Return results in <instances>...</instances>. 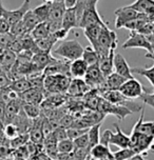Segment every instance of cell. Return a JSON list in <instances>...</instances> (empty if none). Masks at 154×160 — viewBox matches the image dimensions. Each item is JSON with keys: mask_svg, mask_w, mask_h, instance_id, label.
<instances>
[{"mask_svg": "<svg viewBox=\"0 0 154 160\" xmlns=\"http://www.w3.org/2000/svg\"><path fill=\"white\" fill-rule=\"evenodd\" d=\"M82 45L75 39H68L61 41L59 45L53 51V55L59 57L67 61H74L76 59L81 58L84 53Z\"/></svg>", "mask_w": 154, "mask_h": 160, "instance_id": "cell-1", "label": "cell"}, {"mask_svg": "<svg viewBox=\"0 0 154 160\" xmlns=\"http://www.w3.org/2000/svg\"><path fill=\"white\" fill-rule=\"evenodd\" d=\"M72 79L68 75L57 74V75L44 76V88L47 92L52 94H60L67 92Z\"/></svg>", "mask_w": 154, "mask_h": 160, "instance_id": "cell-2", "label": "cell"}, {"mask_svg": "<svg viewBox=\"0 0 154 160\" xmlns=\"http://www.w3.org/2000/svg\"><path fill=\"white\" fill-rule=\"evenodd\" d=\"M130 148H132L137 154H147L149 150L153 151L154 138L141 133L132 132L130 135Z\"/></svg>", "mask_w": 154, "mask_h": 160, "instance_id": "cell-3", "label": "cell"}, {"mask_svg": "<svg viewBox=\"0 0 154 160\" xmlns=\"http://www.w3.org/2000/svg\"><path fill=\"white\" fill-rule=\"evenodd\" d=\"M97 111L102 115H111L115 116L116 118H118L119 120H122L125 119L127 116L131 115L133 114L129 108L122 107V105H117V104H112L110 102L105 101V100L102 98H100L99 100V103H98V108H97Z\"/></svg>", "mask_w": 154, "mask_h": 160, "instance_id": "cell-4", "label": "cell"}, {"mask_svg": "<svg viewBox=\"0 0 154 160\" xmlns=\"http://www.w3.org/2000/svg\"><path fill=\"white\" fill-rule=\"evenodd\" d=\"M118 91L126 98L130 100H134V99L141 98L142 94L146 92V88L142 87V84L137 79H135L133 77L131 79H127Z\"/></svg>", "mask_w": 154, "mask_h": 160, "instance_id": "cell-5", "label": "cell"}, {"mask_svg": "<svg viewBox=\"0 0 154 160\" xmlns=\"http://www.w3.org/2000/svg\"><path fill=\"white\" fill-rule=\"evenodd\" d=\"M122 48H125V50H127V48H145V50H147V53L152 52L151 43L148 37L137 32H134V31L130 32L129 38L124 42Z\"/></svg>", "mask_w": 154, "mask_h": 160, "instance_id": "cell-6", "label": "cell"}, {"mask_svg": "<svg viewBox=\"0 0 154 160\" xmlns=\"http://www.w3.org/2000/svg\"><path fill=\"white\" fill-rule=\"evenodd\" d=\"M98 24H105L101 17L99 16L97 12L96 5H87L84 14H82L80 23H79V28H88L94 25Z\"/></svg>", "mask_w": 154, "mask_h": 160, "instance_id": "cell-7", "label": "cell"}, {"mask_svg": "<svg viewBox=\"0 0 154 160\" xmlns=\"http://www.w3.org/2000/svg\"><path fill=\"white\" fill-rule=\"evenodd\" d=\"M139 16V13L130 8L129 5L127 7L119 8L115 11V28H125L128 22L132 21L136 19Z\"/></svg>", "mask_w": 154, "mask_h": 160, "instance_id": "cell-8", "label": "cell"}, {"mask_svg": "<svg viewBox=\"0 0 154 160\" xmlns=\"http://www.w3.org/2000/svg\"><path fill=\"white\" fill-rule=\"evenodd\" d=\"M105 76L102 75L98 64L89 67L87 73H85V82L89 85L91 88H98L105 82Z\"/></svg>", "mask_w": 154, "mask_h": 160, "instance_id": "cell-9", "label": "cell"}, {"mask_svg": "<svg viewBox=\"0 0 154 160\" xmlns=\"http://www.w3.org/2000/svg\"><path fill=\"white\" fill-rule=\"evenodd\" d=\"M30 5H31V0H23L22 4L18 8L13 10V11L5 10L2 16H4L5 18L8 19V21L10 22L11 27H12L13 24H15V23H17V22H19V21H21L25 14L30 11Z\"/></svg>", "mask_w": 154, "mask_h": 160, "instance_id": "cell-10", "label": "cell"}, {"mask_svg": "<svg viewBox=\"0 0 154 160\" xmlns=\"http://www.w3.org/2000/svg\"><path fill=\"white\" fill-rule=\"evenodd\" d=\"M115 128V132H111L110 134V145H115L119 148H130V136L126 135L118 124L114 125Z\"/></svg>", "mask_w": 154, "mask_h": 160, "instance_id": "cell-11", "label": "cell"}, {"mask_svg": "<svg viewBox=\"0 0 154 160\" xmlns=\"http://www.w3.org/2000/svg\"><path fill=\"white\" fill-rule=\"evenodd\" d=\"M113 68H114V72L117 73L118 75L125 77L126 79L133 78V74L131 72L130 65L121 54H115V56H114Z\"/></svg>", "mask_w": 154, "mask_h": 160, "instance_id": "cell-12", "label": "cell"}, {"mask_svg": "<svg viewBox=\"0 0 154 160\" xmlns=\"http://www.w3.org/2000/svg\"><path fill=\"white\" fill-rule=\"evenodd\" d=\"M17 55L8 48L0 51V70L4 73H11L13 67L16 63Z\"/></svg>", "mask_w": 154, "mask_h": 160, "instance_id": "cell-13", "label": "cell"}, {"mask_svg": "<svg viewBox=\"0 0 154 160\" xmlns=\"http://www.w3.org/2000/svg\"><path fill=\"white\" fill-rule=\"evenodd\" d=\"M145 108L141 111V116L133 127L132 132L141 133L142 135L150 136L154 138V121H144Z\"/></svg>", "mask_w": 154, "mask_h": 160, "instance_id": "cell-14", "label": "cell"}, {"mask_svg": "<svg viewBox=\"0 0 154 160\" xmlns=\"http://www.w3.org/2000/svg\"><path fill=\"white\" fill-rule=\"evenodd\" d=\"M22 103H23V102L21 101L20 97H19L18 99L12 100V101H10L8 104H5V115H4L5 124L12 123L14 118H15V117L18 115V113L21 111Z\"/></svg>", "mask_w": 154, "mask_h": 160, "instance_id": "cell-15", "label": "cell"}, {"mask_svg": "<svg viewBox=\"0 0 154 160\" xmlns=\"http://www.w3.org/2000/svg\"><path fill=\"white\" fill-rule=\"evenodd\" d=\"M56 60V58L51 56L50 53H45L39 51L38 53L34 54L32 58V63L35 65V68L39 72H44V68L48 67L49 64L53 63Z\"/></svg>", "mask_w": 154, "mask_h": 160, "instance_id": "cell-16", "label": "cell"}, {"mask_svg": "<svg viewBox=\"0 0 154 160\" xmlns=\"http://www.w3.org/2000/svg\"><path fill=\"white\" fill-rule=\"evenodd\" d=\"M44 90H38V88H30L27 92L19 95L21 101L24 103H32L39 105L42 102V100L44 99Z\"/></svg>", "mask_w": 154, "mask_h": 160, "instance_id": "cell-17", "label": "cell"}, {"mask_svg": "<svg viewBox=\"0 0 154 160\" xmlns=\"http://www.w3.org/2000/svg\"><path fill=\"white\" fill-rule=\"evenodd\" d=\"M65 10L67 8L64 5V0H54L51 2L50 17L48 22H61Z\"/></svg>", "mask_w": 154, "mask_h": 160, "instance_id": "cell-18", "label": "cell"}, {"mask_svg": "<svg viewBox=\"0 0 154 160\" xmlns=\"http://www.w3.org/2000/svg\"><path fill=\"white\" fill-rule=\"evenodd\" d=\"M61 25H62V28H64V31H67L68 33H69L72 28H79V23H78V20H77L74 8H67V10H65L64 17H62V20H61Z\"/></svg>", "mask_w": 154, "mask_h": 160, "instance_id": "cell-19", "label": "cell"}, {"mask_svg": "<svg viewBox=\"0 0 154 160\" xmlns=\"http://www.w3.org/2000/svg\"><path fill=\"white\" fill-rule=\"evenodd\" d=\"M89 65L82 58L76 59L70 62V75L77 79H81L85 77Z\"/></svg>", "mask_w": 154, "mask_h": 160, "instance_id": "cell-20", "label": "cell"}, {"mask_svg": "<svg viewBox=\"0 0 154 160\" xmlns=\"http://www.w3.org/2000/svg\"><path fill=\"white\" fill-rule=\"evenodd\" d=\"M129 7L139 14H146L149 18L154 15V0H136Z\"/></svg>", "mask_w": 154, "mask_h": 160, "instance_id": "cell-21", "label": "cell"}, {"mask_svg": "<svg viewBox=\"0 0 154 160\" xmlns=\"http://www.w3.org/2000/svg\"><path fill=\"white\" fill-rule=\"evenodd\" d=\"M90 87L85 82V80L74 78L72 79L70 83V87L68 88L67 92L70 94L71 96H80L85 95L90 90Z\"/></svg>", "mask_w": 154, "mask_h": 160, "instance_id": "cell-22", "label": "cell"}, {"mask_svg": "<svg viewBox=\"0 0 154 160\" xmlns=\"http://www.w3.org/2000/svg\"><path fill=\"white\" fill-rule=\"evenodd\" d=\"M146 58L152 59L153 60V65L151 68H131V72L132 74H137V75H141L145 78L148 79V81L150 82L152 88H154V54L153 53H147L145 55Z\"/></svg>", "mask_w": 154, "mask_h": 160, "instance_id": "cell-23", "label": "cell"}, {"mask_svg": "<svg viewBox=\"0 0 154 160\" xmlns=\"http://www.w3.org/2000/svg\"><path fill=\"white\" fill-rule=\"evenodd\" d=\"M114 56H115V50H111L110 54L107 57L99 59L98 62V67L100 68L102 75L105 77H108L110 74L113 73V63H114Z\"/></svg>", "mask_w": 154, "mask_h": 160, "instance_id": "cell-24", "label": "cell"}, {"mask_svg": "<svg viewBox=\"0 0 154 160\" xmlns=\"http://www.w3.org/2000/svg\"><path fill=\"white\" fill-rule=\"evenodd\" d=\"M8 87L18 95H21L24 92H27L28 90L32 88V84H31L30 79L27 78V77H19V78L12 80Z\"/></svg>", "mask_w": 154, "mask_h": 160, "instance_id": "cell-25", "label": "cell"}, {"mask_svg": "<svg viewBox=\"0 0 154 160\" xmlns=\"http://www.w3.org/2000/svg\"><path fill=\"white\" fill-rule=\"evenodd\" d=\"M111 155L112 152L110 151L109 147H105L101 143H98L90 150V157L94 160H104Z\"/></svg>", "mask_w": 154, "mask_h": 160, "instance_id": "cell-26", "label": "cell"}, {"mask_svg": "<svg viewBox=\"0 0 154 160\" xmlns=\"http://www.w3.org/2000/svg\"><path fill=\"white\" fill-rule=\"evenodd\" d=\"M50 35H51V32H50L49 23H48V22H40V23L37 25L32 32L30 33V36L32 37L35 41L44 39V38H47V37H49Z\"/></svg>", "mask_w": 154, "mask_h": 160, "instance_id": "cell-27", "label": "cell"}, {"mask_svg": "<svg viewBox=\"0 0 154 160\" xmlns=\"http://www.w3.org/2000/svg\"><path fill=\"white\" fill-rule=\"evenodd\" d=\"M50 10H51V2H45V3L40 4L37 8H33V12L40 22H48L50 17Z\"/></svg>", "mask_w": 154, "mask_h": 160, "instance_id": "cell-28", "label": "cell"}, {"mask_svg": "<svg viewBox=\"0 0 154 160\" xmlns=\"http://www.w3.org/2000/svg\"><path fill=\"white\" fill-rule=\"evenodd\" d=\"M21 21L23 22L24 27H25V28H27V31L28 32V34L32 32L34 28H35L37 25L40 23L39 19L37 18V16L35 15V14H34L33 10L28 11V12L24 15L23 18H22Z\"/></svg>", "mask_w": 154, "mask_h": 160, "instance_id": "cell-29", "label": "cell"}, {"mask_svg": "<svg viewBox=\"0 0 154 160\" xmlns=\"http://www.w3.org/2000/svg\"><path fill=\"white\" fill-rule=\"evenodd\" d=\"M100 127H101V123L94 124L92 127H90L89 131H88L90 150L99 143V140H100Z\"/></svg>", "mask_w": 154, "mask_h": 160, "instance_id": "cell-30", "label": "cell"}, {"mask_svg": "<svg viewBox=\"0 0 154 160\" xmlns=\"http://www.w3.org/2000/svg\"><path fill=\"white\" fill-rule=\"evenodd\" d=\"M81 58L87 62L89 67L98 64V62H99L98 54L96 53V51L94 50L92 47H87L85 48H84V53H82Z\"/></svg>", "mask_w": 154, "mask_h": 160, "instance_id": "cell-31", "label": "cell"}, {"mask_svg": "<svg viewBox=\"0 0 154 160\" xmlns=\"http://www.w3.org/2000/svg\"><path fill=\"white\" fill-rule=\"evenodd\" d=\"M22 111L25 113L28 118L31 120H35L39 118L41 115V111L39 105L37 104H32V103H22Z\"/></svg>", "mask_w": 154, "mask_h": 160, "instance_id": "cell-32", "label": "cell"}, {"mask_svg": "<svg viewBox=\"0 0 154 160\" xmlns=\"http://www.w3.org/2000/svg\"><path fill=\"white\" fill-rule=\"evenodd\" d=\"M35 42H36L37 48H39V51L45 52V53H50L51 50H52V48L54 47V44L57 42V40L55 39V37L51 34V35L49 37H47V38L38 40V41H35Z\"/></svg>", "mask_w": 154, "mask_h": 160, "instance_id": "cell-33", "label": "cell"}, {"mask_svg": "<svg viewBox=\"0 0 154 160\" xmlns=\"http://www.w3.org/2000/svg\"><path fill=\"white\" fill-rule=\"evenodd\" d=\"M135 151L132 148H119L116 152H113L112 155L115 160H129L133 156L136 155Z\"/></svg>", "mask_w": 154, "mask_h": 160, "instance_id": "cell-34", "label": "cell"}, {"mask_svg": "<svg viewBox=\"0 0 154 160\" xmlns=\"http://www.w3.org/2000/svg\"><path fill=\"white\" fill-rule=\"evenodd\" d=\"M57 150L59 154H71L74 151V143L73 140L65 139L62 141H59L57 144Z\"/></svg>", "mask_w": 154, "mask_h": 160, "instance_id": "cell-35", "label": "cell"}, {"mask_svg": "<svg viewBox=\"0 0 154 160\" xmlns=\"http://www.w3.org/2000/svg\"><path fill=\"white\" fill-rule=\"evenodd\" d=\"M28 141H30V138H28V134H20V135H18L16 138L11 140L10 145L12 147V148H15V150H17V148H19L24 147V145L27 144Z\"/></svg>", "mask_w": 154, "mask_h": 160, "instance_id": "cell-36", "label": "cell"}, {"mask_svg": "<svg viewBox=\"0 0 154 160\" xmlns=\"http://www.w3.org/2000/svg\"><path fill=\"white\" fill-rule=\"evenodd\" d=\"M74 148H85V150L90 151V143H89V137H88V133L84 134V135L77 137L76 139L73 140Z\"/></svg>", "mask_w": 154, "mask_h": 160, "instance_id": "cell-37", "label": "cell"}, {"mask_svg": "<svg viewBox=\"0 0 154 160\" xmlns=\"http://www.w3.org/2000/svg\"><path fill=\"white\" fill-rule=\"evenodd\" d=\"M18 135H20V132H19L18 128H17L15 124H13V123L5 124L4 136L7 137L8 139L13 140L14 138H16V137L18 136Z\"/></svg>", "mask_w": 154, "mask_h": 160, "instance_id": "cell-38", "label": "cell"}, {"mask_svg": "<svg viewBox=\"0 0 154 160\" xmlns=\"http://www.w3.org/2000/svg\"><path fill=\"white\" fill-rule=\"evenodd\" d=\"M89 128H68V130H67L68 138L71 139V140L76 139L77 137H79V136H81V135H84V134H85V133H88Z\"/></svg>", "mask_w": 154, "mask_h": 160, "instance_id": "cell-39", "label": "cell"}, {"mask_svg": "<svg viewBox=\"0 0 154 160\" xmlns=\"http://www.w3.org/2000/svg\"><path fill=\"white\" fill-rule=\"evenodd\" d=\"M52 136L55 138L57 141H62V140L69 139L68 138V133H67V128H62V127H57L55 130L52 132Z\"/></svg>", "mask_w": 154, "mask_h": 160, "instance_id": "cell-40", "label": "cell"}, {"mask_svg": "<svg viewBox=\"0 0 154 160\" xmlns=\"http://www.w3.org/2000/svg\"><path fill=\"white\" fill-rule=\"evenodd\" d=\"M141 99L142 100L144 104L149 105V107L154 108V88H153V92H149V91H147V88H146V92L142 94Z\"/></svg>", "mask_w": 154, "mask_h": 160, "instance_id": "cell-41", "label": "cell"}, {"mask_svg": "<svg viewBox=\"0 0 154 160\" xmlns=\"http://www.w3.org/2000/svg\"><path fill=\"white\" fill-rule=\"evenodd\" d=\"M14 37L11 34H0V50L8 48Z\"/></svg>", "mask_w": 154, "mask_h": 160, "instance_id": "cell-42", "label": "cell"}, {"mask_svg": "<svg viewBox=\"0 0 154 160\" xmlns=\"http://www.w3.org/2000/svg\"><path fill=\"white\" fill-rule=\"evenodd\" d=\"M73 123H74V119H73V117L70 115H64L59 120V127H62V128H67V130L72 128Z\"/></svg>", "mask_w": 154, "mask_h": 160, "instance_id": "cell-43", "label": "cell"}, {"mask_svg": "<svg viewBox=\"0 0 154 160\" xmlns=\"http://www.w3.org/2000/svg\"><path fill=\"white\" fill-rule=\"evenodd\" d=\"M11 24L4 16L0 17V34H10Z\"/></svg>", "mask_w": 154, "mask_h": 160, "instance_id": "cell-44", "label": "cell"}, {"mask_svg": "<svg viewBox=\"0 0 154 160\" xmlns=\"http://www.w3.org/2000/svg\"><path fill=\"white\" fill-rule=\"evenodd\" d=\"M10 83H11V80L8 78V74L2 72V71L0 70V90L8 88V85H10Z\"/></svg>", "mask_w": 154, "mask_h": 160, "instance_id": "cell-45", "label": "cell"}, {"mask_svg": "<svg viewBox=\"0 0 154 160\" xmlns=\"http://www.w3.org/2000/svg\"><path fill=\"white\" fill-rule=\"evenodd\" d=\"M112 131L111 130H105L102 132V134H100V140H99V143L105 145V147H110V134Z\"/></svg>", "mask_w": 154, "mask_h": 160, "instance_id": "cell-46", "label": "cell"}, {"mask_svg": "<svg viewBox=\"0 0 154 160\" xmlns=\"http://www.w3.org/2000/svg\"><path fill=\"white\" fill-rule=\"evenodd\" d=\"M77 0H64V5L67 8H72L75 7Z\"/></svg>", "mask_w": 154, "mask_h": 160, "instance_id": "cell-47", "label": "cell"}, {"mask_svg": "<svg viewBox=\"0 0 154 160\" xmlns=\"http://www.w3.org/2000/svg\"><path fill=\"white\" fill-rule=\"evenodd\" d=\"M4 128H5V123L3 122V120L0 119V137L4 135Z\"/></svg>", "mask_w": 154, "mask_h": 160, "instance_id": "cell-48", "label": "cell"}, {"mask_svg": "<svg viewBox=\"0 0 154 160\" xmlns=\"http://www.w3.org/2000/svg\"><path fill=\"white\" fill-rule=\"evenodd\" d=\"M129 160H146L142 156V154H136L135 156H133L132 158H130Z\"/></svg>", "mask_w": 154, "mask_h": 160, "instance_id": "cell-49", "label": "cell"}, {"mask_svg": "<svg viewBox=\"0 0 154 160\" xmlns=\"http://www.w3.org/2000/svg\"><path fill=\"white\" fill-rule=\"evenodd\" d=\"M4 11H5V8L3 7V4H2V0H0V17L3 15Z\"/></svg>", "mask_w": 154, "mask_h": 160, "instance_id": "cell-50", "label": "cell"}, {"mask_svg": "<svg viewBox=\"0 0 154 160\" xmlns=\"http://www.w3.org/2000/svg\"><path fill=\"white\" fill-rule=\"evenodd\" d=\"M98 0H88V4L87 5H96L97 4Z\"/></svg>", "mask_w": 154, "mask_h": 160, "instance_id": "cell-51", "label": "cell"}, {"mask_svg": "<svg viewBox=\"0 0 154 160\" xmlns=\"http://www.w3.org/2000/svg\"><path fill=\"white\" fill-rule=\"evenodd\" d=\"M150 43H151V50H152V52H151V53L154 54V40H153V41H151Z\"/></svg>", "mask_w": 154, "mask_h": 160, "instance_id": "cell-52", "label": "cell"}, {"mask_svg": "<svg viewBox=\"0 0 154 160\" xmlns=\"http://www.w3.org/2000/svg\"><path fill=\"white\" fill-rule=\"evenodd\" d=\"M44 1H45V2H53L54 0H44Z\"/></svg>", "mask_w": 154, "mask_h": 160, "instance_id": "cell-53", "label": "cell"}, {"mask_svg": "<svg viewBox=\"0 0 154 160\" xmlns=\"http://www.w3.org/2000/svg\"><path fill=\"white\" fill-rule=\"evenodd\" d=\"M89 160H94V159H92V158H91V157H90V159Z\"/></svg>", "mask_w": 154, "mask_h": 160, "instance_id": "cell-54", "label": "cell"}, {"mask_svg": "<svg viewBox=\"0 0 154 160\" xmlns=\"http://www.w3.org/2000/svg\"><path fill=\"white\" fill-rule=\"evenodd\" d=\"M55 160H58V159H55Z\"/></svg>", "mask_w": 154, "mask_h": 160, "instance_id": "cell-55", "label": "cell"}, {"mask_svg": "<svg viewBox=\"0 0 154 160\" xmlns=\"http://www.w3.org/2000/svg\"><path fill=\"white\" fill-rule=\"evenodd\" d=\"M89 159H90V158H89ZM89 159H87V160H89Z\"/></svg>", "mask_w": 154, "mask_h": 160, "instance_id": "cell-56", "label": "cell"}, {"mask_svg": "<svg viewBox=\"0 0 154 160\" xmlns=\"http://www.w3.org/2000/svg\"><path fill=\"white\" fill-rule=\"evenodd\" d=\"M0 51H1V50H0Z\"/></svg>", "mask_w": 154, "mask_h": 160, "instance_id": "cell-57", "label": "cell"}]
</instances>
